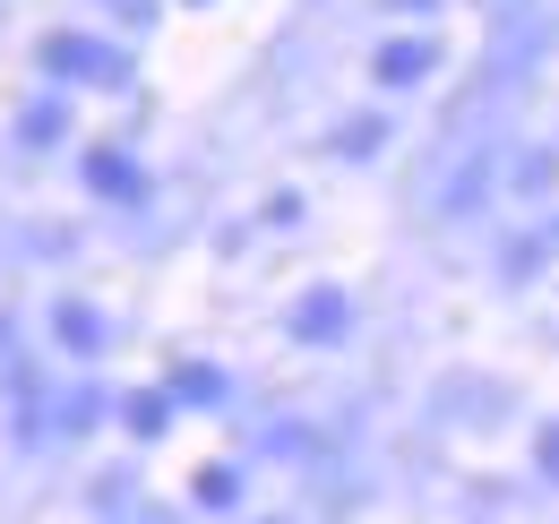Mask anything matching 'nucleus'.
Instances as JSON below:
<instances>
[{
	"label": "nucleus",
	"instance_id": "nucleus-13",
	"mask_svg": "<svg viewBox=\"0 0 559 524\" xmlns=\"http://www.w3.org/2000/svg\"><path fill=\"white\" fill-rule=\"evenodd\" d=\"M379 138H388V121H379V112H370V121H353V130H336V155H370V146H379Z\"/></svg>",
	"mask_w": 559,
	"mask_h": 524
},
{
	"label": "nucleus",
	"instance_id": "nucleus-5",
	"mask_svg": "<svg viewBox=\"0 0 559 524\" xmlns=\"http://www.w3.org/2000/svg\"><path fill=\"white\" fill-rule=\"evenodd\" d=\"M78 172H86V190H95V198H112V206H130V198L146 190V172L130 164V155H121V146H95V155H86Z\"/></svg>",
	"mask_w": 559,
	"mask_h": 524
},
{
	"label": "nucleus",
	"instance_id": "nucleus-10",
	"mask_svg": "<svg viewBox=\"0 0 559 524\" xmlns=\"http://www.w3.org/2000/svg\"><path fill=\"white\" fill-rule=\"evenodd\" d=\"M121 421H130V430H139V439H155V430H164V421H173V395H164V388H146V395H130V404H121Z\"/></svg>",
	"mask_w": 559,
	"mask_h": 524
},
{
	"label": "nucleus",
	"instance_id": "nucleus-4",
	"mask_svg": "<svg viewBox=\"0 0 559 524\" xmlns=\"http://www.w3.org/2000/svg\"><path fill=\"white\" fill-rule=\"evenodd\" d=\"M439 69V44H421V35H388L379 52H370V78L379 86H421Z\"/></svg>",
	"mask_w": 559,
	"mask_h": 524
},
{
	"label": "nucleus",
	"instance_id": "nucleus-1",
	"mask_svg": "<svg viewBox=\"0 0 559 524\" xmlns=\"http://www.w3.org/2000/svg\"><path fill=\"white\" fill-rule=\"evenodd\" d=\"M44 69L61 86H130V52L104 44V35H52L44 44Z\"/></svg>",
	"mask_w": 559,
	"mask_h": 524
},
{
	"label": "nucleus",
	"instance_id": "nucleus-2",
	"mask_svg": "<svg viewBox=\"0 0 559 524\" xmlns=\"http://www.w3.org/2000/svg\"><path fill=\"white\" fill-rule=\"evenodd\" d=\"M293 335H301V344H345L353 335V301L336 293V284H310V293L293 301Z\"/></svg>",
	"mask_w": 559,
	"mask_h": 524
},
{
	"label": "nucleus",
	"instance_id": "nucleus-11",
	"mask_svg": "<svg viewBox=\"0 0 559 524\" xmlns=\"http://www.w3.org/2000/svg\"><path fill=\"white\" fill-rule=\"evenodd\" d=\"M551 181H559V155H551V146H525V155H516V190L543 198Z\"/></svg>",
	"mask_w": 559,
	"mask_h": 524
},
{
	"label": "nucleus",
	"instance_id": "nucleus-7",
	"mask_svg": "<svg viewBox=\"0 0 559 524\" xmlns=\"http://www.w3.org/2000/svg\"><path fill=\"white\" fill-rule=\"evenodd\" d=\"M61 130H70V104H61V95H35V104L17 112V146H52Z\"/></svg>",
	"mask_w": 559,
	"mask_h": 524
},
{
	"label": "nucleus",
	"instance_id": "nucleus-14",
	"mask_svg": "<svg viewBox=\"0 0 559 524\" xmlns=\"http://www.w3.org/2000/svg\"><path fill=\"white\" fill-rule=\"evenodd\" d=\"M543 473H551V481H559V421H551V430H543Z\"/></svg>",
	"mask_w": 559,
	"mask_h": 524
},
{
	"label": "nucleus",
	"instance_id": "nucleus-8",
	"mask_svg": "<svg viewBox=\"0 0 559 524\" xmlns=\"http://www.w3.org/2000/svg\"><path fill=\"white\" fill-rule=\"evenodd\" d=\"M224 395H233V379L207 370V361H181L173 370V404H224Z\"/></svg>",
	"mask_w": 559,
	"mask_h": 524
},
{
	"label": "nucleus",
	"instance_id": "nucleus-15",
	"mask_svg": "<svg viewBox=\"0 0 559 524\" xmlns=\"http://www.w3.org/2000/svg\"><path fill=\"white\" fill-rule=\"evenodd\" d=\"M396 9H430V0H396Z\"/></svg>",
	"mask_w": 559,
	"mask_h": 524
},
{
	"label": "nucleus",
	"instance_id": "nucleus-12",
	"mask_svg": "<svg viewBox=\"0 0 559 524\" xmlns=\"http://www.w3.org/2000/svg\"><path fill=\"white\" fill-rule=\"evenodd\" d=\"M233 499H241V473H233V464H207V473H199V508H233Z\"/></svg>",
	"mask_w": 559,
	"mask_h": 524
},
{
	"label": "nucleus",
	"instance_id": "nucleus-6",
	"mask_svg": "<svg viewBox=\"0 0 559 524\" xmlns=\"http://www.w3.org/2000/svg\"><path fill=\"white\" fill-rule=\"evenodd\" d=\"M52 335H61V353H78V361L104 353V319H95L86 301H61V310H52Z\"/></svg>",
	"mask_w": 559,
	"mask_h": 524
},
{
	"label": "nucleus",
	"instance_id": "nucleus-9",
	"mask_svg": "<svg viewBox=\"0 0 559 524\" xmlns=\"http://www.w3.org/2000/svg\"><path fill=\"white\" fill-rule=\"evenodd\" d=\"M483 181H490V155H474V164L439 190V206H448V215H474V206H483Z\"/></svg>",
	"mask_w": 559,
	"mask_h": 524
},
{
	"label": "nucleus",
	"instance_id": "nucleus-3",
	"mask_svg": "<svg viewBox=\"0 0 559 524\" xmlns=\"http://www.w3.org/2000/svg\"><path fill=\"white\" fill-rule=\"evenodd\" d=\"M95 421H104V388H86V379H78V388H52V395H44V413H35V439H44V430L86 439Z\"/></svg>",
	"mask_w": 559,
	"mask_h": 524
}]
</instances>
